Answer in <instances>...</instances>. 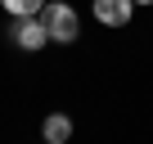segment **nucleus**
Masks as SVG:
<instances>
[{
	"label": "nucleus",
	"instance_id": "1",
	"mask_svg": "<svg viewBox=\"0 0 153 144\" xmlns=\"http://www.w3.org/2000/svg\"><path fill=\"white\" fill-rule=\"evenodd\" d=\"M41 18H45V32H50V41H54V45H76V41H81V18H76V9H72V5L54 0V5H45V9H41Z\"/></svg>",
	"mask_w": 153,
	"mask_h": 144
},
{
	"label": "nucleus",
	"instance_id": "2",
	"mask_svg": "<svg viewBox=\"0 0 153 144\" xmlns=\"http://www.w3.org/2000/svg\"><path fill=\"white\" fill-rule=\"evenodd\" d=\"M9 41H18V50H41V45L50 41V32H45V18H41V14L14 18V27H9Z\"/></svg>",
	"mask_w": 153,
	"mask_h": 144
},
{
	"label": "nucleus",
	"instance_id": "3",
	"mask_svg": "<svg viewBox=\"0 0 153 144\" xmlns=\"http://www.w3.org/2000/svg\"><path fill=\"white\" fill-rule=\"evenodd\" d=\"M135 14V0H95V18L104 27H126Z\"/></svg>",
	"mask_w": 153,
	"mask_h": 144
},
{
	"label": "nucleus",
	"instance_id": "4",
	"mask_svg": "<svg viewBox=\"0 0 153 144\" xmlns=\"http://www.w3.org/2000/svg\"><path fill=\"white\" fill-rule=\"evenodd\" d=\"M41 135H45V144H68L72 140V117L68 113H50L45 126H41Z\"/></svg>",
	"mask_w": 153,
	"mask_h": 144
},
{
	"label": "nucleus",
	"instance_id": "5",
	"mask_svg": "<svg viewBox=\"0 0 153 144\" xmlns=\"http://www.w3.org/2000/svg\"><path fill=\"white\" fill-rule=\"evenodd\" d=\"M0 5H5L9 18H27V14H41L45 9V0H0Z\"/></svg>",
	"mask_w": 153,
	"mask_h": 144
},
{
	"label": "nucleus",
	"instance_id": "6",
	"mask_svg": "<svg viewBox=\"0 0 153 144\" xmlns=\"http://www.w3.org/2000/svg\"><path fill=\"white\" fill-rule=\"evenodd\" d=\"M135 5H153V0H135Z\"/></svg>",
	"mask_w": 153,
	"mask_h": 144
}]
</instances>
